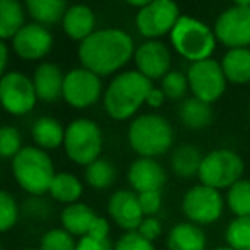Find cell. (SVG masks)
Segmentation results:
<instances>
[{"label":"cell","mask_w":250,"mask_h":250,"mask_svg":"<svg viewBox=\"0 0 250 250\" xmlns=\"http://www.w3.org/2000/svg\"><path fill=\"white\" fill-rule=\"evenodd\" d=\"M133 56V38L125 31L114 27L94 31L79 46V60L83 68L99 77L118 72Z\"/></svg>","instance_id":"1"},{"label":"cell","mask_w":250,"mask_h":250,"mask_svg":"<svg viewBox=\"0 0 250 250\" xmlns=\"http://www.w3.org/2000/svg\"><path fill=\"white\" fill-rule=\"evenodd\" d=\"M153 89V82L138 70H128L111 80L104 92V109L114 121H126L136 116Z\"/></svg>","instance_id":"2"},{"label":"cell","mask_w":250,"mask_h":250,"mask_svg":"<svg viewBox=\"0 0 250 250\" xmlns=\"http://www.w3.org/2000/svg\"><path fill=\"white\" fill-rule=\"evenodd\" d=\"M175 133L170 121L157 112L133 118L128 126V143L138 157L158 158L174 146Z\"/></svg>","instance_id":"3"},{"label":"cell","mask_w":250,"mask_h":250,"mask_svg":"<svg viewBox=\"0 0 250 250\" xmlns=\"http://www.w3.org/2000/svg\"><path fill=\"white\" fill-rule=\"evenodd\" d=\"M55 164L48 151L38 146H22L12 158V175L19 188L31 196L46 194L55 177Z\"/></svg>","instance_id":"4"},{"label":"cell","mask_w":250,"mask_h":250,"mask_svg":"<svg viewBox=\"0 0 250 250\" xmlns=\"http://www.w3.org/2000/svg\"><path fill=\"white\" fill-rule=\"evenodd\" d=\"M174 50L191 63L211 58L216 50V36L203 21L191 16H181L170 33Z\"/></svg>","instance_id":"5"},{"label":"cell","mask_w":250,"mask_h":250,"mask_svg":"<svg viewBox=\"0 0 250 250\" xmlns=\"http://www.w3.org/2000/svg\"><path fill=\"white\" fill-rule=\"evenodd\" d=\"M245 162L235 150L214 148L204 153L198 172L201 184L216 191H227L235 182L244 179Z\"/></svg>","instance_id":"6"},{"label":"cell","mask_w":250,"mask_h":250,"mask_svg":"<svg viewBox=\"0 0 250 250\" xmlns=\"http://www.w3.org/2000/svg\"><path fill=\"white\" fill-rule=\"evenodd\" d=\"M104 136L102 129L96 121L87 118L73 119L65 128L63 148L73 164L87 167L97 158H101Z\"/></svg>","instance_id":"7"},{"label":"cell","mask_w":250,"mask_h":250,"mask_svg":"<svg viewBox=\"0 0 250 250\" xmlns=\"http://www.w3.org/2000/svg\"><path fill=\"white\" fill-rule=\"evenodd\" d=\"M225 208V194L201 182L186 189L181 199V211L186 221H191L201 228L216 225L223 216Z\"/></svg>","instance_id":"8"},{"label":"cell","mask_w":250,"mask_h":250,"mask_svg":"<svg viewBox=\"0 0 250 250\" xmlns=\"http://www.w3.org/2000/svg\"><path fill=\"white\" fill-rule=\"evenodd\" d=\"M189 90L196 99L213 104L227 90V77L221 68V63L213 58L191 63L188 70Z\"/></svg>","instance_id":"9"},{"label":"cell","mask_w":250,"mask_h":250,"mask_svg":"<svg viewBox=\"0 0 250 250\" xmlns=\"http://www.w3.org/2000/svg\"><path fill=\"white\" fill-rule=\"evenodd\" d=\"M181 17L179 5L174 0H153L136 14V29L143 38L157 40L170 34Z\"/></svg>","instance_id":"10"},{"label":"cell","mask_w":250,"mask_h":250,"mask_svg":"<svg viewBox=\"0 0 250 250\" xmlns=\"http://www.w3.org/2000/svg\"><path fill=\"white\" fill-rule=\"evenodd\" d=\"M33 79L21 72H9L0 79V104L12 116H24L36 105Z\"/></svg>","instance_id":"11"},{"label":"cell","mask_w":250,"mask_h":250,"mask_svg":"<svg viewBox=\"0 0 250 250\" xmlns=\"http://www.w3.org/2000/svg\"><path fill=\"white\" fill-rule=\"evenodd\" d=\"M214 36L228 50L250 46V7L233 5L214 22Z\"/></svg>","instance_id":"12"},{"label":"cell","mask_w":250,"mask_h":250,"mask_svg":"<svg viewBox=\"0 0 250 250\" xmlns=\"http://www.w3.org/2000/svg\"><path fill=\"white\" fill-rule=\"evenodd\" d=\"M102 94V82L99 75L87 68L70 70L63 82V99L75 109L90 107L99 101Z\"/></svg>","instance_id":"13"},{"label":"cell","mask_w":250,"mask_h":250,"mask_svg":"<svg viewBox=\"0 0 250 250\" xmlns=\"http://www.w3.org/2000/svg\"><path fill=\"white\" fill-rule=\"evenodd\" d=\"M109 220L123 231H136L145 214L140 206L138 194L131 189H118L107 199Z\"/></svg>","instance_id":"14"},{"label":"cell","mask_w":250,"mask_h":250,"mask_svg":"<svg viewBox=\"0 0 250 250\" xmlns=\"http://www.w3.org/2000/svg\"><path fill=\"white\" fill-rule=\"evenodd\" d=\"M135 65L142 75L146 79L162 80L172 66V55L170 50L158 40H148L140 44L135 50Z\"/></svg>","instance_id":"15"},{"label":"cell","mask_w":250,"mask_h":250,"mask_svg":"<svg viewBox=\"0 0 250 250\" xmlns=\"http://www.w3.org/2000/svg\"><path fill=\"white\" fill-rule=\"evenodd\" d=\"M128 184L136 194L150 191H162L167 184V170L157 158L138 157L128 167Z\"/></svg>","instance_id":"16"},{"label":"cell","mask_w":250,"mask_h":250,"mask_svg":"<svg viewBox=\"0 0 250 250\" xmlns=\"http://www.w3.org/2000/svg\"><path fill=\"white\" fill-rule=\"evenodd\" d=\"M53 34L43 24H24L19 33L12 38V48L17 56L24 60H40L50 53Z\"/></svg>","instance_id":"17"},{"label":"cell","mask_w":250,"mask_h":250,"mask_svg":"<svg viewBox=\"0 0 250 250\" xmlns=\"http://www.w3.org/2000/svg\"><path fill=\"white\" fill-rule=\"evenodd\" d=\"M165 247L167 250H206L208 237L204 228L191 221H179L168 230Z\"/></svg>","instance_id":"18"},{"label":"cell","mask_w":250,"mask_h":250,"mask_svg":"<svg viewBox=\"0 0 250 250\" xmlns=\"http://www.w3.org/2000/svg\"><path fill=\"white\" fill-rule=\"evenodd\" d=\"M63 82H65V75L55 63H43L34 70V90L38 99L44 102H55L63 97Z\"/></svg>","instance_id":"19"},{"label":"cell","mask_w":250,"mask_h":250,"mask_svg":"<svg viewBox=\"0 0 250 250\" xmlns=\"http://www.w3.org/2000/svg\"><path fill=\"white\" fill-rule=\"evenodd\" d=\"M62 27L65 34L73 41H80L82 43L85 38H89L94 33L96 27V16H94L92 9L83 3H75V5L68 7L63 16Z\"/></svg>","instance_id":"20"},{"label":"cell","mask_w":250,"mask_h":250,"mask_svg":"<svg viewBox=\"0 0 250 250\" xmlns=\"http://www.w3.org/2000/svg\"><path fill=\"white\" fill-rule=\"evenodd\" d=\"M97 216L99 214L89 204L79 201V203L63 208V211L60 213V223H62L63 230H66L70 235H73L75 238H82L89 235Z\"/></svg>","instance_id":"21"},{"label":"cell","mask_w":250,"mask_h":250,"mask_svg":"<svg viewBox=\"0 0 250 250\" xmlns=\"http://www.w3.org/2000/svg\"><path fill=\"white\" fill-rule=\"evenodd\" d=\"M204 153L196 145L191 143H182L175 146L170 153V170L175 177L182 181H191L198 179V172L203 162Z\"/></svg>","instance_id":"22"},{"label":"cell","mask_w":250,"mask_h":250,"mask_svg":"<svg viewBox=\"0 0 250 250\" xmlns=\"http://www.w3.org/2000/svg\"><path fill=\"white\" fill-rule=\"evenodd\" d=\"M31 136H33L34 146L44 151L55 150L58 146H63L65 128H63L58 119L51 118V116H43V118H38L33 123Z\"/></svg>","instance_id":"23"},{"label":"cell","mask_w":250,"mask_h":250,"mask_svg":"<svg viewBox=\"0 0 250 250\" xmlns=\"http://www.w3.org/2000/svg\"><path fill=\"white\" fill-rule=\"evenodd\" d=\"M221 68L227 82L235 85L250 83V48H235L225 53Z\"/></svg>","instance_id":"24"},{"label":"cell","mask_w":250,"mask_h":250,"mask_svg":"<svg viewBox=\"0 0 250 250\" xmlns=\"http://www.w3.org/2000/svg\"><path fill=\"white\" fill-rule=\"evenodd\" d=\"M179 119L191 131H201L213 123V107L208 102L189 97L179 107Z\"/></svg>","instance_id":"25"},{"label":"cell","mask_w":250,"mask_h":250,"mask_svg":"<svg viewBox=\"0 0 250 250\" xmlns=\"http://www.w3.org/2000/svg\"><path fill=\"white\" fill-rule=\"evenodd\" d=\"M51 198L65 206L73 203H79L83 194V184L75 174L70 172H56L51 181L50 191Z\"/></svg>","instance_id":"26"},{"label":"cell","mask_w":250,"mask_h":250,"mask_svg":"<svg viewBox=\"0 0 250 250\" xmlns=\"http://www.w3.org/2000/svg\"><path fill=\"white\" fill-rule=\"evenodd\" d=\"M26 7L38 24L53 26L63 21L66 0H26Z\"/></svg>","instance_id":"27"},{"label":"cell","mask_w":250,"mask_h":250,"mask_svg":"<svg viewBox=\"0 0 250 250\" xmlns=\"http://www.w3.org/2000/svg\"><path fill=\"white\" fill-rule=\"evenodd\" d=\"M116 177H118V170H116L114 164L107 158H97L96 162L87 165L85 172H83L87 186L97 189V191L109 189L116 182Z\"/></svg>","instance_id":"28"},{"label":"cell","mask_w":250,"mask_h":250,"mask_svg":"<svg viewBox=\"0 0 250 250\" xmlns=\"http://www.w3.org/2000/svg\"><path fill=\"white\" fill-rule=\"evenodd\" d=\"M225 204L233 218L250 216V179L244 177L225 191Z\"/></svg>","instance_id":"29"},{"label":"cell","mask_w":250,"mask_h":250,"mask_svg":"<svg viewBox=\"0 0 250 250\" xmlns=\"http://www.w3.org/2000/svg\"><path fill=\"white\" fill-rule=\"evenodd\" d=\"M24 26L22 5L16 0H0V40L14 38Z\"/></svg>","instance_id":"30"},{"label":"cell","mask_w":250,"mask_h":250,"mask_svg":"<svg viewBox=\"0 0 250 250\" xmlns=\"http://www.w3.org/2000/svg\"><path fill=\"white\" fill-rule=\"evenodd\" d=\"M225 244L235 250H250V216L233 218L227 225Z\"/></svg>","instance_id":"31"},{"label":"cell","mask_w":250,"mask_h":250,"mask_svg":"<svg viewBox=\"0 0 250 250\" xmlns=\"http://www.w3.org/2000/svg\"><path fill=\"white\" fill-rule=\"evenodd\" d=\"M77 238L63 228H51L41 237L40 250H75Z\"/></svg>","instance_id":"32"},{"label":"cell","mask_w":250,"mask_h":250,"mask_svg":"<svg viewBox=\"0 0 250 250\" xmlns=\"http://www.w3.org/2000/svg\"><path fill=\"white\" fill-rule=\"evenodd\" d=\"M19 221V204L10 192L0 189V233L12 230Z\"/></svg>","instance_id":"33"},{"label":"cell","mask_w":250,"mask_h":250,"mask_svg":"<svg viewBox=\"0 0 250 250\" xmlns=\"http://www.w3.org/2000/svg\"><path fill=\"white\" fill-rule=\"evenodd\" d=\"M160 89L164 90L167 99H170V101L182 99L189 90L188 75L182 72H172L170 70V72L160 80Z\"/></svg>","instance_id":"34"},{"label":"cell","mask_w":250,"mask_h":250,"mask_svg":"<svg viewBox=\"0 0 250 250\" xmlns=\"http://www.w3.org/2000/svg\"><path fill=\"white\" fill-rule=\"evenodd\" d=\"M22 150V136L14 126H0V158H14Z\"/></svg>","instance_id":"35"},{"label":"cell","mask_w":250,"mask_h":250,"mask_svg":"<svg viewBox=\"0 0 250 250\" xmlns=\"http://www.w3.org/2000/svg\"><path fill=\"white\" fill-rule=\"evenodd\" d=\"M114 250H157L153 242L143 238L138 231H125L114 242Z\"/></svg>","instance_id":"36"},{"label":"cell","mask_w":250,"mask_h":250,"mask_svg":"<svg viewBox=\"0 0 250 250\" xmlns=\"http://www.w3.org/2000/svg\"><path fill=\"white\" fill-rule=\"evenodd\" d=\"M140 206L145 216H157L160 213L162 206H164V196L162 191H150V192H142L138 194Z\"/></svg>","instance_id":"37"},{"label":"cell","mask_w":250,"mask_h":250,"mask_svg":"<svg viewBox=\"0 0 250 250\" xmlns=\"http://www.w3.org/2000/svg\"><path fill=\"white\" fill-rule=\"evenodd\" d=\"M136 231H138L143 238H146V240L155 244V242L162 237V233H164V225L158 220V216H145Z\"/></svg>","instance_id":"38"},{"label":"cell","mask_w":250,"mask_h":250,"mask_svg":"<svg viewBox=\"0 0 250 250\" xmlns=\"http://www.w3.org/2000/svg\"><path fill=\"white\" fill-rule=\"evenodd\" d=\"M75 250H114V244L109 238H96L92 235H85L77 238Z\"/></svg>","instance_id":"39"},{"label":"cell","mask_w":250,"mask_h":250,"mask_svg":"<svg viewBox=\"0 0 250 250\" xmlns=\"http://www.w3.org/2000/svg\"><path fill=\"white\" fill-rule=\"evenodd\" d=\"M109 233H111V221L105 216H97L89 235H92L96 238H109Z\"/></svg>","instance_id":"40"},{"label":"cell","mask_w":250,"mask_h":250,"mask_svg":"<svg viewBox=\"0 0 250 250\" xmlns=\"http://www.w3.org/2000/svg\"><path fill=\"white\" fill-rule=\"evenodd\" d=\"M165 101H167V97H165L164 90L160 87H153L151 92L148 94V97H146V105H150L151 109H158L164 105Z\"/></svg>","instance_id":"41"},{"label":"cell","mask_w":250,"mask_h":250,"mask_svg":"<svg viewBox=\"0 0 250 250\" xmlns=\"http://www.w3.org/2000/svg\"><path fill=\"white\" fill-rule=\"evenodd\" d=\"M7 60H9V51H7L5 43H3V41L0 40V79H2V77L5 75V73H3V70H5Z\"/></svg>","instance_id":"42"},{"label":"cell","mask_w":250,"mask_h":250,"mask_svg":"<svg viewBox=\"0 0 250 250\" xmlns=\"http://www.w3.org/2000/svg\"><path fill=\"white\" fill-rule=\"evenodd\" d=\"M126 2H128L129 5H133V7H138V9H142V7L148 5L150 2H153V0H126Z\"/></svg>","instance_id":"43"},{"label":"cell","mask_w":250,"mask_h":250,"mask_svg":"<svg viewBox=\"0 0 250 250\" xmlns=\"http://www.w3.org/2000/svg\"><path fill=\"white\" fill-rule=\"evenodd\" d=\"M233 3L238 7H250V0H233Z\"/></svg>","instance_id":"44"},{"label":"cell","mask_w":250,"mask_h":250,"mask_svg":"<svg viewBox=\"0 0 250 250\" xmlns=\"http://www.w3.org/2000/svg\"><path fill=\"white\" fill-rule=\"evenodd\" d=\"M211 250H235V249L228 247V245L225 244V245H218V247H214V249H211Z\"/></svg>","instance_id":"45"},{"label":"cell","mask_w":250,"mask_h":250,"mask_svg":"<svg viewBox=\"0 0 250 250\" xmlns=\"http://www.w3.org/2000/svg\"><path fill=\"white\" fill-rule=\"evenodd\" d=\"M22 250H40V249H33V247H27V249H22Z\"/></svg>","instance_id":"46"},{"label":"cell","mask_w":250,"mask_h":250,"mask_svg":"<svg viewBox=\"0 0 250 250\" xmlns=\"http://www.w3.org/2000/svg\"><path fill=\"white\" fill-rule=\"evenodd\" d=\"M0 109H2V104H0Z\"/></svg>","instance_id":"47"},{"label":"cell","mask_w":250,"mask_h":250,"mask_svg":"<svg viewBox=\"0 0 250 250\" xmlns=\"http://www.w3.org/2000/svg\"><path fill=\"white\" fill-rule=\"evenodd\" d=\"M0 250H3V249H2V247H0Z\"/></svg>","instance_id":"48"},{"label":"cell","mask_w":250,"mask_h":250,"mask_svg":"<svg viewBox=\"0 0 250 250\" xmlns=\"http://www.w3.org/2000/svg\"><path fill=\"white\" fill-rule=\"evenodd\" d=\"M16 2H19V0H16Z\"/></svg>","instance_id":"49"}]
</instances>
